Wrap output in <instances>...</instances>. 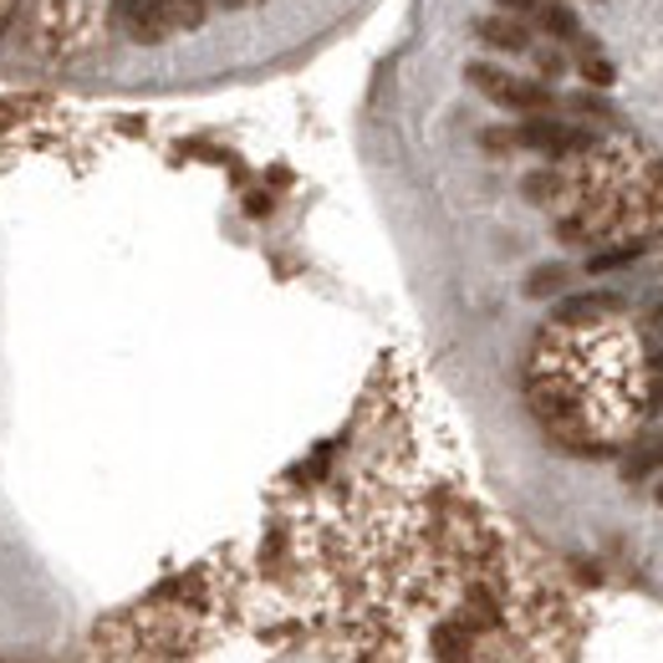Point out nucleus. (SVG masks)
I'll use <instances>...</instances> for the list:
<instances>
[{"instance_id": "obj_1", "label": "nucleus", "mask_w": 663, "mask_h": 663, "mask_svg": "<svg viewBox=\"0 0 663 663\" xmlns=\"http://www.w3.org/2000/svg\"><path fill=\"white\" fill-rule=\"evenodd\" d=\"M97 31V0H31L27 41L41 56H72Z\"/></svg>"}, {"instance_id": "obj_2", "label": "nucleus", "mask_w": 663, "mask_h": 663, "mask_svg": "<svg viewBox=\"0 0 663 663\" xmlns=\"http://www.w3.org/2000/svg\"><path fill=\"white\" fill-rule=\"evenodd\" d=\"M464 77H470V87H480L491 103L511 107V113L546 118V113L557 107V93H551V87H541V82H520V77H511V72H501V66H491V62H470L464 66Z\"/></svg>"}, {"instance_id": "obj_3", "label": "nucleus", "mask_w": 663, "mask_h": 663, "mask_svg": "<svg viewBox=\"0 0 663 663\" xmlns=\"http://www.w3.org/2000/svg\"><path fill=\"white\" fill-rule=\"evenodd\" d=\"M485 144L491 148H536V154H551V159H561V154H582V148H592V133L587 128H571V123H557V118H526L520 128H495L485 133Z\"/></svg>"}, {"instance_id": "obj_4", "label": "nucleus", "mask_w": 663, "mask_h": 663, "mask_svg": "<svg viewBox=\"0 0 663 663\" xmlns=\"http://www.w3.org/2000/svg\"><path fill=\"white\" fill-rule=\"evenodd\" d=\"M113 21H118L123 36L138 41V46H159L173 31L164 0H113Z\"/></svg>"}, {"instance_id": "obj_5", "label": "nucleus", "mask_w": 663, "mask_h": 663, "mask_svg": "<svg viewBox=\"0 0 663 663\" xmlns=\"http://www.w3.org/2000/svg\"><path fill=\"white\" fill-rule=\"evenodd\" d=\"M475 36L485 41V46H495V52H526L530 46V31L520 27L516 15H480Z\"/></svg>"}, {"instance_id": "obj_6", "label": "nucleus", "mask_w": 663, "mask_h": 663, "mask_svg": "<svg viewBox=\"0 0 663 663\" xmlns=\"http://www.w3.org/2000/svg\"><path fill=\"white\" fill-rule=\"evenodd\" d=\"M164 6H169L173 31H199L210 15V0H164Z\"/></svg>"}, {"instance_id": "obj_7", "label": "nucleus", "mask_w": 663, "mask_h": 663, "mask_svg": "<svg viewBox=\"0 0 663 663\" xmlns=\"http://www.w3.org/2000/svg\"><path fill=\"white\" fill-rule=\"evenodd\" d=\"M536 21H541L546 36H557V41L577 36V15H571L567 6H541V11H536Z\"/></svg>"}, {"instance_id": "obj_8", "label": "nucleus", "mask_w": 663, "mask_h": 663, "mask_svg": "<svg viewBox=\"0 0 663 663\" xmlns=\"http://www.w3.org/2000/svg\"><path fill=\"white\" fill-rule=\"evenodd\" d=\"M561 286H567V271H561V265H541V271L526 281L530 296H551V292H561Z\"/></svg>"}, {"instance_id": "obj_9", "label": "nucleus", "mask_w": 663, "mask_h": 663, "mask_svg": "<svg viewBox=\"0 0 663 663\" xmlns=\"http://www.w3.org/2000/svg\"><path fill=\"white\" fill-rule=\"evenodd\" d=\"M577 66H582V77H587V82H597V87H608V82H612V62H602L597 52H587Z\"/></svg>"}, {"instance_id": "obj_10", "label": "nucleus", "mask_w": 663, "mask_h": 663, "mask_svg": "<svg viewBox=\"0 0 663 663\" xmlns=\"http://www.w3.org/2000/svg\"><path fill=\"white\" fill-rule=\"evenodd\" d=\"M501 11H511V15H536V11H541V0H501Z\"/></svg>"}, {"instance_id": "obj_11", "label": "nucleus", "mask_w": 663, "mask_h": 663, "mask_svg": "<svg viewBox=\"0 0 663 663\" xmlns=\"http://www.w3.org/2000/svg\"><path fill=\"white\" fill-rule=\"evenodd\" d=\"M536 66H541L546 77H557V72H561V66H567V62H561L557 52H536Z\"/></svg>"}, {"instance_id": "obj_12", "label": "nucleus", "mask_w": 663, "mask_h": 663, "mask_svg": "<svg viewBox=\"0 0 663 663\" xmlns=\"http://www.w3.org/2000/svg\"><path fill=\"white\" fill-rule=\"evenodd\" d=\"M220 6H225V11H240V6H251V0H220Z\"/></svg>"}, {"instance_id": "obj_13", "label": "nucleus", "mask_w": 663, "mask_h": 663, "mask_svg": "<svg viewBox=\"0 0 663 663\" xmlns=\"http://www.w3.org/2000/svg\"><path fill=\"white\" fill-rule=\"evenodd\" d=\"M6 11H11V0H0V21H6Z\"/></svg>"}, {"instance_id": "obj_14", "label": "nucleus", "mask_w": 663, "mask_h": 663, "mask_svg": "<svg viewBox=\"0 0 663 663\" xmlns=\"http://www.w3.org/2000/svg\"><path fill=\"white\" fill-rule=\"evenodd\" d=\"M659 505H663V485H659Z\"/></svg>"}]
</instances>
